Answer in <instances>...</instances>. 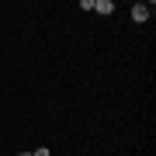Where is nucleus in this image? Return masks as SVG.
<instances>
[{
    "mask_svg": "<svg viewBox=\"0 0 156 156\" xmlns=\"http://www.w3.org/2000/svg\"><path fill=\"white\" fill-rule=\"evenodd\" d=\"M149 17V4H135L132 7V21H146Z\"/></svg>",
    "mask_w": 156,
    "mask_h": 156,
    "instance_id": "obj_1",
    "label": "nucleus"
},
{
    "mask_svg": "<svg viewBox=\"0 0 156 156\" xmlns=\"http://www.w3.org/2000/svg\"><path fill=\"white\" fill-rule=\"evenodd\" d=\"M90 11H94V14H111V11H115V4H111V0H97Z\"/></svg>",
    "mask_w": 156,
    "mask_h": 156,
    "instance_id": "obj_2",
    "label": "nucleus"
},
{
    "mask_svg": "<svg viewBox=\"0 0 156 156\" xmlns=\"http://www.w3.org/2000/svg\"><path fill=\"white\" fill-rule=\"evenodd\" d=\"M31 156H49V149H45V146H38V149H35Z\"/></svg>",
    "mask_w": 156,
    "mask_h": 156,
    "instance_id": "obj_3",
    "label": "nucleus"
},
{
    "mask_svg": "<svg viewBox=\"0 0 156 156\" xmlns=\"http://www.w3.org/2000/svg\"><path fill=\"white\" fill-rule=\"evenodd\" d=\"M17 156H31V153H17Z\"/></svg>",
    "mask_w": 156,
    "mask_h": 156,
    "instance_id": "obj_4",
    "label": "nucleus"
}]
</instances>
